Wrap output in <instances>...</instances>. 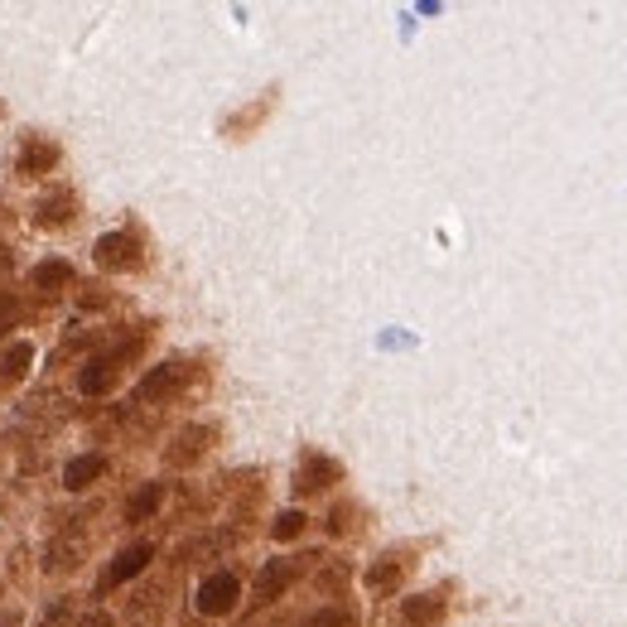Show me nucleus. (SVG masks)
Masks as SVG:
<instances>
[{
  "mask_svg": "<svg viewBox=\"0 0 627 627\" xmlns=\"http://www.w3.org/2000/svg\"><path fill=\"white\" fill-rule=\"evenodd\" d=\"M242 599V584H237V574H208L203 584H198V613L203 618H222V613H232Z\"/></svg>",
  "mask_w": 627,
  "mask_h": 627,
  "instance_id": "obj_1",
  "label": "nucleus"
},
{
  "mask_svg": "<svg viewBox=\"0 0 627 627\" xmlns=\"http://www.w3.org/2000/svg\"><path fill=\"white\" fill-rule=\"evenodd\" d=\"M97 266L102 271H136L140 266V242L131 232H107V237H97Z\"/></svg>",
  "mask_w": 627,
  "mask_h": 627,
  "instance_id": "obj_2",
  "label": "nucleus"
},
{
  "mask_svg": "<svg viewBox=\"0 0 627 627\" xmlns=\"http://www.w3.org/2000/svg\"><path fill=\"white\" fill-rule=\"evenodd\" d=\"M184 377H189V367L184 362H160V367H150L145 377H140L136 386V401H164V396H174L179 386H184Z\"/></svg>",
  "mask_w": 627,
  "mask_h": 627,
  "instance_id": "obj_3",
  "label": "nucleus"
},
{
  "mask_svg": "<svg viewBox=\"0 0 627 627\" xmlns=\"http://www.w3.org/2000/svg\"><path fill=\"white\" fill-rule=\"evenodd\" d=\"M213 444V425H184L179 435L169 439V449H164V459L174 468H189L203 459V449Z\"/></svg>",
  "mask_w": 627,
  "mask_h": 627,
  "instance_id": "obj_4",
  "label": "nucleus"
},
{
  "mask_svg": "<svg viewBox=\"0 0 627 627\" xmlns=\"http://www.w3.org/2000/svg\"><path fill=\"white\" fill-rule=\"evenodd\" d=\"M58 164V145L44 136H29L25 145H20V155H15V169L25 174V179H34V174H49Z\"/></svg>",
  "mask_w": 627,
  "mask_h": 627,
  "instance_id": "obj_5",
  "label": "nucleus"
},
{
  "mask_svg": "<svg viewBox=\"0 0 627 627\" xmlns=\"http://www.w3.org/2000/svg\"><path fill=\"white\" fill-rule=\"evenodd\" d=\"M290 579H295V560H266V570L256 574V589H251V599H256V603L280 599Z\"/></svg>",
  "mask_w": 627,
  "mask_h": 627,
  "instance_id": "obj_6",
  "label": "nucleus"
},
{
  "mask_svg": "<svg viewBox=\"0 0 627 627\" xmlns=\"http://www.w3.org/2000/svg\"><path fill=\"white\" fill-rule=\"evenodd\" d=\"M338 473H343V468L333 464L328 454H304V464H300V478H295V488H300V492H324L328 483H338Z\"/></svg>",
  "mask_w": 627,
  "mask_h": 627,
  "instance_id": "obj_7",
  "label": "nucleus"
},
{
  "mask_svg": "<svg viewBox=\"0 0 627 627\" xmlns=\"http://www.w3.org/2000/svg\"><path fill=\"white\" fill-rule=\"evenodd\" d=\"M39 227H68V222L78 218V193L73 189H58L49 198H39Z\"/></svg>",
  "mask_w": 627,
  "mask_h": 627,
  "instance_id": "obj_8",
  "label": "nucleus"
},
{
  "mask_svg": "<svg viewBox=\"0 0 627 627\" xmlns=\"http://www.w3.org/2000/svg\"><path fill=\"white\" fill-rule=\"evenodd\" d=\"M102 473H107V459H102V454H78V459H68V468H63V488L87 492Z\"/></svg>",
  "mask_w": 627,
  "mask_h": 627,
  "instance_id": "obj_9",
  "label": "nucleus"
},
{
  "mask_svg": "<svg viewBox=\"0 0 627 627\" xmlns=\"http://www.w3.org/2000/svg\"><path fill=\"white\" fill-rule=\"evenodd\" d=\"M406 584V560L401 555H382L372 570H367V589L372 594H396Z\"/></svg>",
  "mask_w": 627,
  "mask_h": 627,
  "instance_id": "obj_10",
  "label": "nucleus"
},
{
  "mask_svg": "<svg viewBox=\"0 0 627 627\" xmlns=\"http://www.w3.org/2000/svg\"><path fill=\"white\" fill-rule=\"evenodd\" d=\"M82 555H87V541H82V536H58L54 546H49V555H44V570L68 574V570H78L82 565Z\"/></svg>",
  "mask_w": 627,
  "mask_h": 627,
  "instance_id": "obj_11",
  "label": "nucleus"
},
{
  "mask_svg": "<svg viewBox=\"0 0 627 627\" xmlns=\"http://www.w3.org/2000/svg\"><path fill=\"white\" fill-rule=\"evenodd\" d=\"M155 560V546H131V550H121L116 560H111V570H107V584H126V579H136L145 565Z\"/></svg>",
  "mask_w": 627,
  "mask_h": 627,
  "instance_id": "obj_12",
  "label": "nucleus"
},
{
  "mask_svg": "<svg viewBox=\"0 0 627 627\" xmlns=\"http://www.w3.org/2000/svg\"><path fill=\"white\" fill-rule=\"evenodd\" d=\"M401 618H406L410 627H435L439 618H444V594H415V599H406Z\"/></svg>",
  "mask_w": 627,
  "mask_h": 627,
  "instance_id": "obj_13",
  "label": "nucleus"
},
{
  "mask_svg": "<svg viewBox=\"0 0 627 627\" xmlns=\"http://www.w3.org/2000/svg\"><path fill=\"white\" fill-rule=\"evenodd\" d=\"M111 382H116V353H111V357H92V362L82 367V377H78V386L87 391V396L111 391Z\"/></svg>",
  "mask_w": 627,
  "mask_h": 627,
  "instance_id": "obj_14",
  "label": "nucleus"
},
{
  "mask_svg": "<svg viewBox=\"0 0 627 627\" xmlns=\"http://www.w3.org/2000/svg\"><path fill=\"white\" fill-rule=\"evenodd\" d=\"M29 362H34V348H29V343H10V348L0 353V386L20 382L29 372Z\"/></svg>",
  "mask_w": 627,
  "mask_h": 627,
  "instance_id": "obj_15",
  "label": "nucleus"
},
{
  "mask_svg": "<svg viewBox=\"0 0 627 627\" xmlns=\"http://www.w3.org/2000/svg\"><path fill=\"white\" fill-rule=\"evenodd\" d=\"M160 502H164V483H145V488L126 502V521H150L160 512Z\"/></svg>",
  "mask_w": 627,
  "mask_h": 627,
  "instance_id": "obj_16",
  "label": "nucleus"
},
{
  "mask_svg": "<svg viewBox=\"0 0 627 627\" xmlns=\"http://www.w3.org/2000/svg\"><path fill=\"white\" fill-rule=\"evenodd\" d=\"M73 280V266L68 261H39L34 266V285L39 290H58V285H68Z\"/></svg>",
  "mask_w": 627,
  "mask_h": 627,
  "instance_id": "obj_17",
  "label": "nucleus"
},
{
  "mask_svg": "<svg viewBox=\"0 0 627 627\" xmlns=\"http://www.w3.org/2000/svg\"><path fill=\"white\" fill-rule=\"evenodd\" d=\"M304 627H353V613L333 603V608H319L314 618H304Z\"/></svg>",
  "mask_w": 627,
  "mask_h": 627,
  "instance_id": "obj_18",
  "label": "nucleus"
},
{
  "mask_svg": "<svg viewBox=\"0 0 627 627\" xmlns=\"http://www.w3.org/2000/svg\"><path fill=\"white\" fill-rule=\"evenodd\" d=\"M300 531H304V512H280V517H275V526H271L275 541H295Z\"/></svg>",
  "mask_w": 627,
  "mask_h": 627,
  "instance_id": "obj_19",
  "label": "nucleus"
},
{
  "mask_svg": "<svg viewBox=\"0 0 627 627\" xmlns=\"http://www.w3.org/2000/svg\"><path fill=\"white\" fill-rule=\"evenodd\" d=\"M15 324H20V300H15V295H0V338Z\"/></svg>",
  "mask_w": 627,
  "mask_h": 627,
  "instance_id": "obj_20",
  "label": "nucleus"
},
{
  "mask_svg": "<svg viewBox=\"0 0 627 627\" xmlns=\"http://www.w3.org/2000/svg\"><path fill=\"white\" fill-rule=\"evenodd\" d=\"M73 627H111V613H102V608H97V613H82Z\"/></svg>",
  "mask_w": 627,
  "mask_h": 627,
  "instance_id": "obj_21",
  "label": "nucleus"
},
{
  "mask_svg": "<svg viewBox=\"0 0 627 627\" xmlns=\"http://www.w3.org/2000/svg\"><path fill=\"white\" fill-rule=\"evenodd\" d=\"M10 266H15V256H10V246H0V275H10Z\"/></svg>",
  "mask_w": 627,
  "mask_h": 627,
  "instance_id": "obj_22",
  "label": "nucleus"
}]
</instances>
